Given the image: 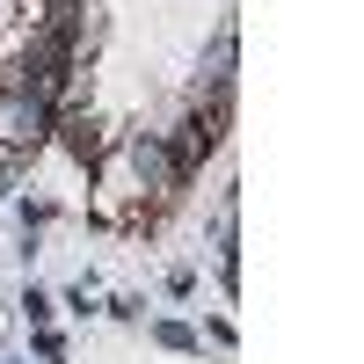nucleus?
Returning a JSON list of instances; mask_svg holds the SVG:
<instances>
[{"instance_id":"f257e3e1","label":"nucleus","mask_w":364,"mask_h":364,"mask_svg":"<svg viewBox=\"0 0 364 364\" xmlns=\"http://www.w3.org/2000/svg\"><path fill=\"white\" fill-rule=\"evenodd\" d=\"M132 161H139V175H146V182H175V161L161 154L154 139H139V146H132Z\"/></svg>"}]
</instances>
